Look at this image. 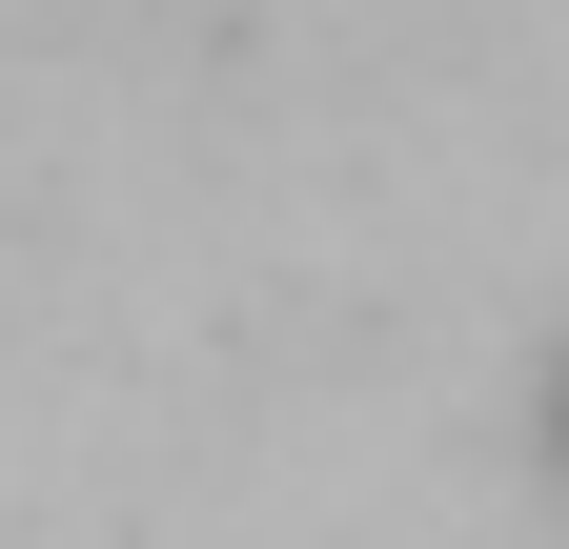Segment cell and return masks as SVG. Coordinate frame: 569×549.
I'll return each instance as SVG.
<instances>
[{
  "instance_id": "obj_1",
  "label": "cell",
  "mask_w": 569,
  "mask_h": 549,
  "mask_svg": "<svg viewBox=\"0 0 569 549\" xmlns=\"http://www.w3.org/2000/svg\"><path fill=\"white\" fill-rule=\"evenodd\" d=\"M549 428H569V387H549Z\"/></svg>"
}]
</instances>
